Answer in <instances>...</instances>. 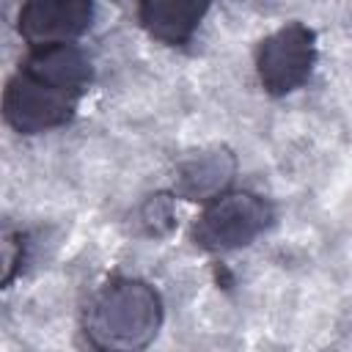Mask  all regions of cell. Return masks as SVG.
Returning <instances> with one entry per match:
<instances>
[{
    "instance_id": "8",
    "label": "cell",
    "mask_w": 352,
    "mask_h": 352,
    "mask_svg": "<svg viewBox=\"0 0 352 352\" xmlns=\"http://www.w3.org/2000/svg\"><path fill=\"white\" fill-rule=\"evenodd\" d=\"M22 264V234L6 231L3 236V286H8Z\"/></svg>"
},
{
    "instance_id": "2",
    "label": "cell",
    "mask_w": 352,
    "mask_h": 352,
    "mask_svg": "<svg viewBox=\"0 0 352 352\" xmlns=\"http://www.w3.org/2000/svg\"><path fill=\"white\" fill-rule=\"evenodd\" d=\"M82 94L60 85L30 60L19 63L3 91V118L19 135H38L72 121Z\"/></svg>"
},
{
    "instance_id": "5",
    "label": "cell",
    "mask_w": 352,
    "mask_h": 352,
    "mask_svg": "<svg viewBox=\"0 0 352 352\" xmlns=\"http://www.w3.org/2000/svg\"><path fill=\"white\" fill-rule=\"evenodd\" d=\"M94 22V6L85 0H30L19 8L16 30L30 50L74 44L88 33Z\"/></svg>"
},
{
    "instance_id": "6",
    "label": "cell",
    "mask_w": 352,
    "mask_h": 352,
    "mask_svg": "<svg viewBox=\"0 0 352 352\" xmlns=\"http://www.w3.org/2000/svg\"><path fill=\"white\" fill-rule=\"evenodd\" d=\"M236 173V160L226 148L198 151L176 168V192L190 201H214L226 192Z\"/></svg>"
},
{
    "instance_id": "4",
    "label": "cell",
    "mask_w": 352,
    "mask_h": 352,
    "mask_svg": "<svg viewBox=\"0 0 352 352\" xmlns=\"http://www.w3.org/2000/svg\"><path fill=\"white\" fill-rule=\"evenodd\" d=\"M316 66V33L302 22H286L256 50V74L270 96L302 88Z\"/></svg>"
},
{
    "instance_id": "3",
    "label": "cell",
    "mask_w": 352,
    "mask_h": 352,
    "mask_svg": "<svg viewBox=\"0 0 352 352\" xmlns=\"http://www.w3.org/2000/svg\"><path fill=\"white\" fill-rule=\"evenodd\" d=\"M272 223V206L256 192H223L204 206L192 226V239L198 248L212 253H226L250 245Z\"/></svg>"
},
{
    "instance_id": "1",
    "label": "cell",
    "mask_w": 352,
    "mask_h": 352,
    "mask_svg": "<svg viewBox=\"0 0 352 352\" xmlns=\"http://www.w3.org/2000/svg\"><path fill=\"white\" fill-rule=\"evenodd\" d=\"M160 324L162 300L140 278H113L82 308V333L96 352H143Z\"/></svg>"
},
{
    "instance_id": "7",
    "label": "cell",
    "mask_w": 352,
    "mask_h": 352,
    "mask_svg": "<svg viewBox=\"0 0 352 352\" xmlns=\"http://www.w3.org/2000/svg\"><path fill=\"white\" fill-rule=\"evenodd\" d=\"M206 11L209 3L198 0H146L138 6V19L151 38L168 47H184Z\"/></svg>"
}]
</instances>
